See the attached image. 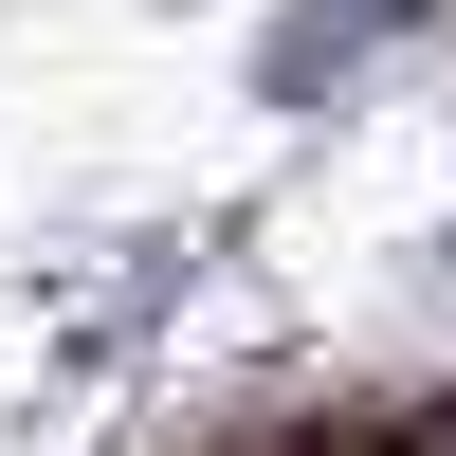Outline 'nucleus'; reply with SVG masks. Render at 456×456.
<instances>
[{"label":"nucleus","mask_w":456,"mask_h":456,"mask_svg":"<svg viewBox=\"0 0 456 456\" xmlns=\"http://www.w3.org/2000/svg\"><path fill=\"white\" fill-rule=\"evenodd\" d=\"M238 456H384V420H311V438H238Z\"/></svg>","instance_id":"1"},{"label":"nucleus","mask_w":456,"mask_h":456,"mask_svg":"<svg viewBox=\"0 0 456 456\" xmlns=\"http://www.w3.org/2000/svg\"><path fill=\"white\" fill-rule=\"evenodd\" d=\"M384 456H456V402H420V420H384Z\"/></svg>","instance_id":"2"}]
</instances>
